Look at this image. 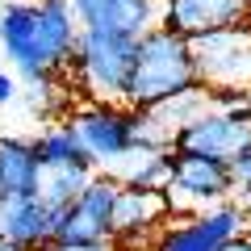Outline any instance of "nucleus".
<instances>
[{"instance_id": "obj_1", "label": "nucleus", "mask_w": 251, "mask_h": 251, "mask_svg": "<svg viewBox=\"0 0 251 251\" xmlns=\"http://www.w3.org/2000/svg\"><path fill=\"white\" fill-rule=\"evenodd\" d=\"M197 63H193V46L188 38L172 34V29L155 25L138 38L134 72H130V88H126V105L130 109H155L163 100L180 97V92L197 88Z\"/></svg>"}, {"instance_id": "obj_2", "label": "nucleus", "mask_w": 251, "mask_h": 251, "mask_svg": "<svg viewBox=\"0 0 251 251\" xmlns=\"http://www.w3.org/2000/svg\"><path fill=\"white\" fill-rule=\"evenodd\" d=\"M134 54H138V38H130V34L80 29L67 67L75 72V84L84 88L88 100L126 105V88H130V72H134Z\"/></svg>"}, {"instance_id": "obj_3", "label": "nucleus", "mask_w": 251, "mask_h": 251, "mask_svg": "<svg viewBox=\"0 0 251 251\" xmlns=\"http://www.w3.org/2000/svg\"><path fill=\"white\" fill-rule=\"evenodd\" d=\"M67 126H72L75 143L88 155L92 168L113 172L126 155L134 151V113H130V109L88 100V105H75L72 113H67Z\"/></svg>"}, {"instance_id": "obj_4", "label": "nucleus", "mask_w": 251, "mask_h": 251, "mask_svg": "<svg viewBox=\"0 0 251 251\" xmlns=\"http://www.w3.org/2000/svg\"><path fill=\"white\" fill-rule=\"evenodd\" d=\"M0 50L4 59L13 63L21 84L38 88V84H50L54 72L46 63V50H42V21H38V4L29 0H13L0 9Z\"/></svg>"}, {"instance_id": "obj_5", "label": "nucleus", "mask_w": 251, "mask_h": 251, "mask_svg": "<svg viewBox=\"0 0 251 251\" xmlns=\"http://www.w3.org/2000/svg\"><path fill=\"white\" fill-rule=\"evenodd\" d=\"M193 63H197L201 88H251V29L230 25L218 34L193 38Z\"/></svg>"}, {"instance_id": "obj_6", "label": "nucleus", "mask_w": 251, "mask_h": 251, "mask_svg": "<svg viewBox=\"0 0 251 251\" xmlns=\"http://www.w3.org/2000/svg\"><path fill=\"white\" fill-rule=\"evenodd\" d=\"M122 180L117 176H92L75 193L72 205L54 209V239L50 243H97L113 239V201Z\"/></svg>"}, {"instance_id": "obj_7", "label": "nucleus", "mask_w": 251, "mask_h": 251, "mask_svg": "<svg viewBox=\"0 0 251 251\" xmlns=\"http://www.w3.org/2000/svg\"><path fill=\"white\" fill-rule=\"evenodd\" d=\"M251 17L247 0H159V25L180 38H205L218 29L243 25Z\"/></svg>"}, {"instance_id": "obj_8", "label": "nucleus", "mask_w": 251, "mask_h": 251, "mask_svg": "<svg viewBox=\"0 0 251 251\" xmlns=\"http://www.w3.org/2000/svg\"><path fill=\"white\" fill-rule=\"evenodd\" d=\"M172 205L176 201H222L234 193L230 159H214V155H180L172 151V180H168Z\"/></svg>"}, {"instance_id": "obj_9", "label": "nucleus", "mask_w": 251, "mask_h": 251, "mask_svg": "<svg viewBox=\"0 0 251 251\" xmlns=\"http://www.w3.org/2000/svg\"><path fill=\"white\" fill-rule=\"evenodd\" d=\"M243 226H247V214L239 205H214L180 226H168L155 239V251H218L226 239L243 234Z\"/></svg>"}, {"instance_id": "obj_10", "label": "nucleus", "mask_w": 251, "mask_h": 251, "mask_svg": "<svg viewBox=\"0 0 251 251\" xmlns=\"http://www.w3.org/2000/svg\"><path fill=\"white\" fill-rule=\"evenodd\" d=\"M80 29L143 38L159 25V0H67Z\"/></svg>"}, {"instance_id": "obj_11", "label": "nucleus", "mask_w": 251, "mask_h": 251, "mask_svg": "<svg viewBox=\"0 0 251 251\" xmlns=\"http://www.w3.org/2000/svg\"><path fill=\"white\" fill-rule=\"evenodd\" d=\"M251 138V126H239L209 105L205 113H197L188 126H180V134L172 138V151L180 155H214V159H230L243 143Z\"/></svg>"}, {"instance_id": "obj_12", "label": "nucleus", "mask_w": 251, "mask_h": 251, "mask_svg": "<svg viewBox=\"0 0 251 251\" xmlns=\"http://www.w3.org/2000/svg\"><path fill=\"white\" fill-rule=\"evenodd\" d=\"M168 209H172L168 188L122 184L117 188V201H113V239L117 243H143L168 218Z\"/></svg>"}, {"instance_id": "obj_13", "label": "nucleus", "mask_w": 251, "mask_h": 251, "mask_svg": "<svg viewBox=\"0 0 251 251\" xmlns=\"http://www.w3.org/2000/svg\"><path fill=\"white\" fill-rule=\"evenodd\" d=\"M0 239L17 243L25 251H42L54 239V214L38 197L0 193Z\"/></svg>"}, {"instance_id": "obj_14", "label": "nucleus", "mask_w": 251, "mask_h": 251, "mask_svg": "<svg viewBox=\"0 0 251 251\" xmlns=\"http://www.w3.org/2000/svg\"><path fill=\"white\" fill-rule=\"evenodd\" d=\"M38 180H42V159L34 151V138L4 134L0 138V193L38 197Z\"/></svg>"}, {"instance_id": "obj_15", "label": "nucleus", "mask_w": 251, "mask_h": 251, "mask_svg": "<svg viewBox=\"0 0 251 251\" xmlns=\"http://www.w3.org/2000/svg\"><path fill=\"white\" fill-rule=\"evenodd\" d=\"M38 21H42V50L50 72H63L67 59L75 50V38H80V25H75V13L67 0H42L38 4Z\"/></svg>"}, {"instance_id": "obj_16", "label": "nucleus", "mask_w": 251, "mask_h": 251, "mask_svg": "<svg viewBox=\"0 0 251 251\" xmlns=\"http://www.w3.org/2000/svg\"><path fill=\"white\" fill-rule=\"evenodd\" d=\"M109 176H117L122 184H138V188H168L172 151H130Z\"/></svg>"}, {"instance_id": "obj_17", "label": "nucleus", "mask_w": 251, "mask_h": 251, "mask_svg": "<svg viewBox=\"0 0 251 251\" xmlns=\"http://www.w3.org/2000/svg\"><path fill=\"white\" fill-rule=\"evenodd\" d=\"M88 180H92V168H84V163H59V168H42V180H38V201H42V205L54 214V209L72 205L75 193H80Z\"/></svg>"}, {"instance_id": "obj_18", "label": "nucleus", "mask_w": 251, "mask_h": 251, "mask_svg": "<svg viewBox=\"0 0 251 251\" xmlns=\"http://www.w3.org/2000/svg\"><path fill=\"white\" fill-rule=\"evenodd\" d=\"M34 151L38 159H42V168H59V163H84V168H92L88 155L80 151V143H75L72 126H50V130H42V134L34 138Z\"/></svg>"}, {"instance_id": "obj_19", "label": "nucleus", "mask_w": 251, "mask_h": 251, "mask_svg": "<svg viewBox=\"0 0 251 251\" xmlns=\"http://www.w3.org/2000/svg\"><path fill=\"white\" fill-rule=\"evenodd\" d=\"M230 176H234V188H251V138L230 155Z\"/></svg>"}, {"instance_id": "obj_20", "label": "nucleus", "mask_w": 251, "mask_h": 251, "mask_svg": "<svg viewBox=\"0 0 251 251\" xmlns=\"http://www.w3.org/2000/svg\"><path fill=\"white\" fill-rule=\"evenodd\" d=\"M42 251H117L113 239H97V243H46Z\"/></svg>"}, {"instance_id": "obj_21", "label": "nucleus", "mask_w": 251, "mask_h": 251, "mask_svg": "<svg viewBox=\"0 0 251 251\" xmlns=\"http://www.w3.org/2000/svg\"><path fill=\"white\" fill-rule=\"evenodd\" d=\"M17 92H21V80L0 72V105H13V100H17Z\"/></svg>"}, {"instance_id": "obj_22", "label": "nucleus", "mask_w": 251, "mask_h": 251, "mask_svg": "<svg viewBox=\"0 0 251 251\" xmlns=\"http://www.w3.org/2000/svg\"><path fill=\"white\" fill-rule=\"evenodd\" d=\"M218 251H251V239H247V234H234V239H226Z\"/></svg>"}, {"instance_id": "obj_23", "label": "nucleus", "mask_w": 251, "mask_h": 251, "mask_svg": "<svg viewBox=\"0 0 251 251\" xmlns=\"http://www.w3.org/2000/svg\"><path fill=\"white\" fill-rule=\"evenodd\" d=\"M243 214H251V188H243Z\"/></svg>"}, {"instance_id": "obj_24", "label": "nucleus", "mask_w": 251, "mask_h": 251, "mask_svg": "<svg viewBox=\"0 0 251 251\" xmlns=\"http://www.w3.org/2000/svg\"><path fill=\"white\" fill-rule=\"evenodd\" d=\"M247 105H251V88H247Z\"/></svg>"}, {"instance_id": "obj_25", "label": "nucleus", "mask_w": 251, "mask_h": 251, "mask_svg": "<svg viewBox=\"0 0 251 251\" xmlns=\"http://www.w3.org/2000/svg\"><path fill=\"white\" fill-rule=\"evenodd\" d=\"M247 4H251V0H247Z\"/></svg>"}]
</instances>
